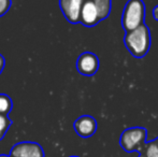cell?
I'll use <instances>...</instances> for the list:
<instances>
[{"label":"cell","mask_w":158,"mask_h":157,"mask_svg":"<svg viewBox=\"0 0 158 157\" xmlns=\"http://www.w3.org/2000/svg\"><path fill=\"white\" fill-rule=\"evenodd\" d=\"M124 43L132 56L137 58L144 57L151 46V34L148 27L143 24L135 29L126 32Z\"/></svg>","instance_id":"obj_1"},{"label":"cell","mask_w":158,"mask_h":157,"mask_svg":"<svg viewBox=\"0 0 158 157\" xmlns=\"http://www.w3.org/2000/svg\"><path fill=\"white\" fill-rule=\"evenodd\" d=\"M145 4L142 0H129L122 16V25L126 32L135 29L144 24Z\"/></svg>","instance_id":"obj_2"},{"label":"cell","mask_w":158,"mask_h":157,"mask_svg":"<svg viewBox=\"0 0 158 157\" xmlns=\"http://www.w3.org/2000/svg\"><path fill=\"white\" fill-rule=\"evenodd\" d=\"M146 138V130L141 127L129 128L122 134L121 145L125 151L132 152L139 149Z\"/></svg>","instance_id":"obj_3"},{"label":"cell","mask_w":158,"mask_h":157,"mask_svg":"<svg viewBox=\"0 0 158 157\" xmlns=\"http://www.w3.org/2000/svg\"><path fill=\"white\" fill-rule=\"evenodd\" d=\"M98 68H99V59L95 54L90 52L81 54L77 60V69L83 76H94L98 71Z\"/></svg>","instance_id":"obj_4"},{"label":"cell","mask_w":158,"mask_h":157,"mask_svg":"<svg viewBox=\"0 0 158 157\" xmlns=\"http://www.w3.org/2000/svg\"><path fill=\"white\" fill-rule=\"evenodd\" d=\"M11 157H44L41 145L35 142H21L12 147Z\"/></svg>","instance_id":"obj_5"},{"label":"cell","mask_w":158,"mask_h":157,"mask_svg":"<svg viewBox=\"0 0 158 157\" xmlns=\"http://www.w3.org/2000/svg\"><path fill=\"white\" fill-rule=\"evenodd\" d=\"M85 0H59V8L64 16L71 24H77L80 21V12Z\"/></svg>","instance_id":"obj_6"},{"label":"cell","mask_w":158,"mask_h":157,"mask_svg":"<svg viewBox=\"0 0 158 157\" xmlns=\"http://www.w3.org/2000/svg\"><path fill=\"white\" fill-rule=\"evenodd\" d=\"M100 22L96 6L93 0H85L80 12L79 23L83 24L86 27L96 26Z\"/></svg>","instance_id":"obj_7"},{"label":"cell","mask_w":158,"mask_h":157,"mask_svg":"<svg viewBox=\"0 0 158 157\" xmlns=\"http://www.w3.org/2000/svg\"><path fill=\"white\" fill-rule=\"evenodd\" d=\"M74 129L80 137L88 138L95 134L97 129V123L93 116L83 115L74 122Z\"/></svg>","instance_id":"obj_8"},{"label":"cell","mask_w":158,"mask_h":157,"mask_svg":"<svg viewBox=\"0 0 158 157\" xmlns=\"http://www.w3.org/2000/svg\"><path fill=\"white\" fill-rule=\"evenodd\" d=\"M96 6L98 12L99 19H106L110 15L111 8H112V1L111 0H93Z\"/></svg>","instance_id":"obj_9"},{"label":"cell","mask_w":158,"mask_h":157,"mask_svg":"<svg viewBox=\"0 0 158 157\" xmlns=\"http://www.w3.org/2000/svg\"><path fill=\"white\" fill-rule=\"evenodd\" d=\"M13 107L12 99L6 94H0V114L8 115Z\"/></svg>","instance_id":"obj_10"},{"label":"cell","mask_w":158,"mask_h":157,"mask_svg":"<svg viewBox=\"0 0 158 157\" xmlns=\"http://www.w3.org/2000/svg\"><path fill=\"white\" fill-rule=\"evenodd\" d=\"M11 124V119L8 118V115H3V114H0V140L3 139V137L6 136V131L10 128Z\"/></svg>","instance_id":"obj_11"},{"label":"cell","mask_w":158,"mask_h":157,"mask_svg":"<svg viewBox=\"0 0 158 157\" xmlns=\"http://www.w3.org/2000/svg\"><path fill=\"white\" fill-rule=\"evenodd\" d=\"M141 157H158V147L156 141L146 144L144 149V154H142Z\"/></svg>","instance_id":"obj_12"},{"label":"cell","mask_w":158,"mask_h":157,"mask_svg":"<svg viewBox=\"0 0 158 157\" xmlns=\"http://www.w3.org/2000/svg\"><path fill=\"white\" fill-rule=\"evenodd\" d=\"M12 1L11 0H0V17L3 16L11 8Z\"/></svg>","instance_id":"obj_13"},{"label":"cell","mask_w":158,"mask_h":157,"mask_svg":"<svg viewBox=\"0 0 158 157\" xmlns=\"http://www.w3.org/2000/svg\"><path fill=\"white\" fill-rule=\"evenodd\" d=\"M4 65H6V59H4V57L0 54V74H1L2 71H3Z\"/></svg>","instance_id":"obj_14"},{"label":"cell","mask_w":158,"mask_h":157,"mask_svg":"<svg viewBox=\"0 0 158 157\" xmlns=\"http://www.w3.org/2000/svg\"><path fill=\"white\" fill-rule=\"evenodd\" d=\"M153 16H154V19L158 21V4L154 8V10H153Z\"/></svg>","instance_id":"obj_15"},{"label":"cell","mask_w":158,"mask_h":157,"mask_svg":"<svg viewBox=\"0 0 158 157\" xmlns=\"http://www.w3.org/2000/svg\"><path fill=\"white\" fill-rule=\"evenodd\" d=\"M0 157H11V156H8V155H0Z\"/></svg>","instance_id":"obj_16"},{"label":"cell","mask_w":158,"mask_h":157,"mask_svg":"<svg viewBox=\"0 0 158 157\" xmlns=\"http://www.w3.org/2000/svg\"><path fill=\"white\" fill-rule=\"evenodd\" d=\"M156 144H157V147H158V139L156 140Z\"/></svg>","instance_id":"obj_17"},{"label":"cell","mask_w":158,"mask_h":157,"mask_svg":"<svg viewBox=\"0 0 158 157\" xmlns=\"http://www.w3.org/2000/svg\"><path fill=\"white\" fill-rule=\"evenodd\" d=\"M71 157H77V156H71Z\"/></svg>","instance_id":"obj_18"}]
</instances>
